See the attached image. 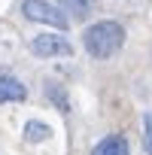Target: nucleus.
Instances as JSON below:
<instances>
[{
    "mask_svg": "<svg viewBox=\"0 0 152 155\" xmlns=\"http://www.w3.org/2000/svg\"><path fill=\"white\" fill-rule=\"evenodd\" d=\"M82 43H85V52L97 61L104 58H113L122 46H125V28L113 18H104V21H94L91 28H85L82 34Z\"/></svg>",
    "mask_w": 152,
    "mask_h": 155,
    "instance_id": "f257e3e1",
    "label": "nucleus"
},
{
    "mask_svg": "<svg viewBox=\"0 0 152 155\" xmlns=\"http://www.w3.org/2000/svg\"><path fill=\"white\" fill-rule=\"evenodd\" d=\"M61 12H73L76 18H85L91 12V0H58Z\"/></svg>",
    "mask_w": 152,
    "mask_h": 155,
    "instance_id": "0eeeda50",
    "label": "nucleus"
},
{
    "mask_svg": "<svg viewBox=\"0 0 152 155\" xmlns=\"http://www.w3.org/2000/svg\"><path fill=\"white\" fill-rule=\"evenodd\" d=\"M91 155H131V152H128V140H125V137L110 134V137H104V140L91 149Z\"/></svg>",
    "mask_w": 152,
    "mask_h": 155,
    "instance_id": "39448f33",
    "label": "nucleus"
},
{
    "mask_svg": "<svg viewBox=\"0 0 152 155\" xmlns=\"http://www.w3.org/2000/svg\"><path fill=\"white\" fill-rule=\"evenodd\" d=\"M31 52L37 55V58H70L73 55V46L64 40V37H58V34H40V37H34L31 40Z\"/></svg>",
    "mask_w": 152,
    "mask_h": 155,
    "instance_id": "7ed1b4c3",
    "label": "nucleus"
},
{
    "mask_svg": "<svg viewBox=\"0 0 152 155\" xmlns=\"http://www.w3.org/2000/svg\"><path fill=\"white\" fill-rule=\"evenodd\" d=\"M49 134H52V128L46 125V122H28L25 125V140L28 143H43V140H49Z\"/></svg>",
    "mask_w": 152,
    "mask_h": 155,
    "instance_id": "423d86ee",
    "label": "nucleus"
},
{
    "mask_svg": "<svg viewBox=\"0 0 152 155\" xmlns=\"http://www.w3.org/2000/svg\"><path fill=\"white\" fill-rule=\"evenodd\" d=\"M21 12L31 18V21H40V25H49V28H58V31H67V15L58 9V6H52V3H46V0H25L21 3Z\"/></svg>",
    "mask_w": 152,
    "mask_h": 155,
    "instance_id": "f03ea898",
    "label": "nucleus"
},
{
    "mask_svg": "<svg viewBox=\"0 0 152 155\" xmlns=\"http://www.w3.org/2000/svg\"><path fill=\"white\" fill-rule=\"evenodd\" d=\"M46 91H49V97L58 104V110H61V113H67V110H70V104H67V97H64V88H58L55 82H49V85H46Z\"/></svg>",
    "mask_w": 152,
    "mask_h": 155,
    "instance_id": "6e6552de",
    "label": "nucleus"
},
{
    "mask_svg": "<svg viewBox=\"0 0 152 155\" xmlns=\"http://www.w3.org/2000/svg\"><path fill=\"white\" fill-rule=\"evenodd\" d=\"M28 97V88L21 85V79L9 73H0V104H18Z\"/></svg>",
    "mask_w": 152,
    "mask_h": 155,
    "instance_id": "20e7f679",
    "label": "nucleus"
},
{
    "mask_svg": "<svg viewBox=\"0 0 152 155\" xmlns=\"http://www.w3.org/2000/svg\"><path fill=\"white\" fill-rule=\"evenodd\" d=\"M143 149L146 155H152V113L143 116Z\"/></svg>",
    "mask_w": 152,
    "mask_h": 155,
    "instance_id": "1a4fd4ad",
    "label": "nucleus"
}]
</instances>
